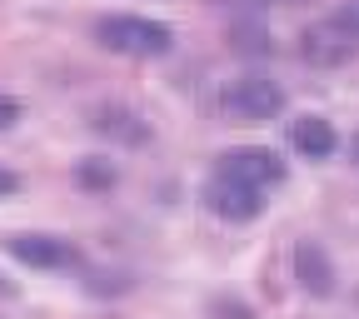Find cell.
<instances>
[{"label": "cell", "instance_id": "cell-1", "mask_svg": "<svg viewBox=\"0 0 359 319\" xmlns=\"http://www.w3.org/2000/svg\"><path fill=\"white\" fill-rule=\"evenodd\" d=\"M95 40L115 55H140V60H155L175 45V30L160 25V20H145V15H100L95 20Z\"/></svg>", "mask_w": 359, "mask_h": 319}, {"label": "cell", "instance_id": "cell-2", "mask_svg": "<svg viewBox=\"0 0 359 319\" xmlns=\"http://www.w3.org/2000/svg\"><path fill=\"white\" fill-rule=\"evenodd\" d=\"M219 110L230 120H275L285 110V90L264 75H245L219 90Z\"/></svg>", "mask_w": 359, "mask_h": 319}, {"label": "cell", "instance_id": "cell-3", "mask_svg": "<svg viewBox=\"0 0 359 319\" xmlns=\"http://www.w3.org/2000/svg\"><path fill=\"white\" fill-rule=\"evenodd\" d=\"M200 205H205L215 219H224V224H255V219L264 215V190H250V185L224 179V175H210Z\"/></svg>", "mask_w": 359, "mask_h": 319}, {"label": "cell", "instance_id": "cell-4", "mask_svg": "<svg viewBox=\"0 0 359 319\" xmlns=\"http://www.w3.org/2000/svg\"><path fill=\"white\" fill-rule=\"evenodd\" d=\"M215 175L240 179L250 190H269V185H285V160L264 145H240V150H224L215 160Z\"/></svg>", "mask_w": 359, "mask_h": 319}, {"label": "cell", "instance_id": "cell-5", "mask_svg": "<svg viewBox=\"0 0 359 319\" xmlns=\"http://www.w3.org/2000/svg\"><path fill=\"white\" fill-rule=\"evenodd\" d=\"M290 264H294V285H299L304 294L330 299V294L339 290V269H334V259H330V250H325L320 240H299Z\"/></svg>", "mask_w": 359, "mask_h": 319}, {"label": "cell", "instance_id": "cell-6", "mask_svg": "<svg viewBox=\"0 0 359 319\" xmlns=\"http://www.w3.org/2000/svg\"><path fill=\"white\" fill-rule=\"evenodd\" d=\"M6 250H11V259H20V264H30V269H70V264L80 259V250H75L70 240H60V235H40V230L11 235Z\"/></svg>", "mask_w": 359, "mask_h": 319}, {"label": "cell", "instance_id": "cell-7", "mask_svg": "<svg viewBox=\"0 0 359 319\" xmlns=\"http://www.w3.org/2000/svg\"><path fill=\"white\" fill-rule=\"evenodd\" d=\"M299 45H304L299 55H304L309 65H339V60H349V55L359 50V40H354V35H349V30L334 20V15H330L325 25L304 30V40H299Z\"/></svg>", "mask_w": 359, "mask_h": 319}, {"label": "cell", "instance_id": "cell-8", "mask_svg": "<svg viewBox=\"0 0 359 319\" xmlns=\"http://www.w3.org/2000/svg\"><path fill=\"white\" fill-rule=\"evenodd\" d=\"M290 145L304 155V160H330L334 150H339V130L325 120V115H299V120H290Z\"/></svg>", "mask_w": 359, "mask_h": 319}, {"label": "cell", "instance_id": "cell-9", "mask_svg": "<svg viewBox=\"0 0 359 319\" xmlns=\"http://www.w3.org/2000/svg\"><path fill=\"white\" fill-rule=\"evenodd\" d=\"M90 130L105 135V140H125V145H145L150 140L145 120L135 115V110H125V105H100L95 115H90Z\"/></svg>", "mask_w": 359, "mask_h": 319}, {"label": "cell", "instance_id": "cell-10", "mask_svg": "<svg viewBox=\"0 0 359 319\" xmlns=\"http://www.w3.org/2000/svg\"><path fill=\"white\" fill-rule=\"evenodd\" d=\"M115 179H120V165H110L100 155H90V160L75 165V185H85V190H110Z\"/></svg>", "mask_w": 359, "mask_h": 319}, {"label": "cell", "instance_id": "cell-11", "mask_svg": "<svg viewBox=\"0 0 359 319\" xmlns=\"http://www.w3.org/2000/svg\"><path fill=\"white\" fill-rule=\"evenodd\" d=\"M210 314H215V319H255V309H250L245 299H235V294H215V299H210Z\"/></svg>", "mask_w": 359, "mask_h": 319}, {"label": "cell", "instance_id": "cell-12", "mask_svg": "<svg viewBox=\"0 0 359 319\" xmlns=\"http://www.w3.org/2000/svg\"><path fill=\"white\" fill-rule=\"evenodd\" d=\"M334 20H339V25H344V30L359 40V0H344V6L334 11Z\"/></svg>", "mask_w": 359, "mask_h": 319}, {"label": "cell", "instance_id": "cell-13", "mask_svg": "<svg viewBox=\"0 0 359 319\" xmlns=\"http://www.w3.org/2000/svg\"><path fill=\"white\" fill-rule=\"evenodd\" d=\"M11 125H20V100L0 95V130H11Z\"/></svg>", "mask_w": 359, "mask_h": 319}, {"label": "cell", "instance_id": "cell-14", "mask_svg": "<svg viewBox=\"0 0 359 319\" xmlns=\"http://www.w3.org/2000/svg\"><path fill=\"white\" fill-rule=\"evenodd\" d=\"M15 190H20V175L11 165H0V195H15Z\"/></svg>", "mask_w": 359, "mask_h": 319}, {"label": "cell", "instance_id": "cell-15", "mask_svg": "<svg viewBox=\"0 0 359 319\" xmlns=\"http://www.w3.org/2000/svg\"><path fill=\"white\" fill-rule=\"evenodd\" d=\"M349 155H354V165H359V130H354V140H349Z\"/></svg>", "mask_w": 359, "mask_h": 319}]
</instances>
